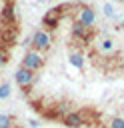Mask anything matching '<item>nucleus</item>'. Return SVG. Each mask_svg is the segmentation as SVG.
Segmentation results:
<instances>
[{
	"instance_id": "13",
	"label": "nucleus",
	"mask_w": 124,
	"mask_h": 128,
	"mask_svg": "<svg viewBox=\"0 0 124 128\" xmlns=\"http://www.w3.org/2000/svg\"><path fill=\"white\" fill-rule=\"evenodd\" d=\"M8 58H10V52H8V48H4L2 44H0V68L8 62Z\"/></svg>"
},
{
	"instance_id": "1",
	"label": "nucleus",
	"mask_w": 124,
	"mask_h": 128,
	"mask_svg": "<svg viewBox=\"0 0 124 128\" xmlns=\"http://www.w3.org/2000/svg\"><path fill=\"white\" fill-rule=\"evenodd\" d=\"M30 44H32V50H36V52L42 54L44 50H50V46H52V34L48 30H44V28H38V30L32 32Z\"/></svg>"
},
{
	"instance_id": "17",
	"label": "nucleus",
	"mask_w": 124,
	"mask_h": 128,
	"mask_svg": "<svg viewBox=\"0 0 124 128\" xmlns=\"http://www.w3.org/2000/svg\"><path fill=\"white\" fill-rule=\"evenodd\" d=\"M114 2H124V0H114Z\"/></svg>"
},
{
	"instance_id": "5",
	"label": "nucleus",
	"mask_w": 124,
	"mask_h": 128,
	"mask_svg": "<svg viewBox=\"0 0 124 128\" xmlns=\"http://www.w3.org/2000/svg\"><path fill=\"white\" fill-rule=\"evenodd\" d=\"M64 6H58V8H52V10H48L46 12V16L42 18V24H44V30L46 28H50V30H54V28H58V24H60V18H62V10Z\"/></svg>"
},
{
	"instance_id": "10",
	"label": "nucleus",
	"mask_w": 124,
	"mask_h": 128,
	"mask_svg": "<svg viewBox=\"0 0 124 128\" xmlns=\"http://www.w3.org/2000/svg\"><path fill=\"white\" fill-rule=\"evenodd\" d=\"M70 64L76 66V68H82V66H84V56H82L80 52H72V54H70Z\"/></svg>"
},
{
	"instance_id": "7",
	"label": "nucleus",
	"mask_w": 124,
	"mask_h": 128,
	"mask_svg": "<svg viewBox=\"0 0 124 128\" xmlns=\"http://www.w3.org/2000/svg\"><path fill=\"white\" fill-rule=\"evenodd\" d=\"M72 36L74 38H78V40H82L84 44H88L90 40H92V36H94V32H92V28H86V26H82V24H78V22H74L72 24Z\"/></svg>"
},
{
	"instance_id": "6",
	"label": "nucleus",
	"mask_w": 124,
	"mask_h": 128,
	"mask_svg": "<svg viewBox=\"0 0 124 128\" xmlns=\"http://www.w3.org/2000/svg\"><path fill=\"white\" fill-rule=\"evenodd\" d=\"M62 122H64V126H68V128H80V126H84V114L78 112V110H70V112L64 114Z\"/></svg>"
},
{
	"instance_id": "3",
	"label": "nucleus",
	"mask_w": 124,
	"mask_h": 128,
	"mask_svg": "<svg viewBox=\"0 0 124 128\" xmlns=\"http://www.w3.org/2000/svg\"><path fill=\"white\" fill-rule=\"evenodd\" d=\"M74 22H78V24H82V26H86V28H92L94 22H96V12H94V8H92V6H86V4L78 6V10H76V20H74Z\"/></svg>"
},
{
	"instance_id": "2",
	"label": "nucleus",
	"mask_w": 124,
	"mask_h": 128,
	"mask_svg": "<svg viewBox=\"0 0 124 128\" xmlns=\"http://www.w3.org/2000/svg\"><path fill=\"white\" fill-rule=\"evenodd\" d=\"M44 64H46V60H44V56L40 54V52H36V50H32V48H28L26 52H24V56H22V68H26V70H32V72H38L40 68H44Z\"/></svg>"
},
{
	"instance_id": "14",
	"label": "nucleus",
	"mask_w": 124,
	"mask_h": 128,
	"mask_svg": "<svg viewBox=\"0 0 124 128\" xmlns=\"http://www.w3.org/2000/svg\"><path fill=\"white\" fill-rule=\"evenodd\" d=\"M10 96V84H0V100H6Z\"/></svg>"
},
{
	"instance_id": "15",
	"label": "nucleus",
	"mask_w": 124,
	"mask_h": 128,
	"mask_svg": "<svg viewBox=\"0 0 124 128\" xmlns=\"http://www.w3.org/2000/svg\"><path fill=\"white\" fill-rule=\"evenodd\" d=\"M104 14H106L108 18L114 16V8H112V4H104Z\"/></svg>"
},
{
	"instance_id": "18",
	"label": "nucleus",
	"mask_w": 124,
	"mask_h": 128,
	"mask_svg": "<svg viewBox=\"0 0 124 128\" xmlns=\"http://www.w3.org/2000/svg\"><path fill=\"white\" fill-rule=\"evenodd\" d=\"M6 2H12V0H6Z\"/></svg>"
},
{
	"instance_id": "9",
	"label": "nucleus",
	"mask_w": 124,
	"mask_h": 128,
	"mask_svg": "<svg viewBox=\"0 0 124 128\" xmlns=\"http://www.w3.org/2000/svg\"><path fill=\"white\" fill-rule=\"evenodd\" d=\"M16 10H14V4L12 2H6V6L2 8V12H0V20H2V24H8V26H14L16 24Z\"/></svg>"
},
{
	"instance_id": "8",
	"label": "nucleus",
	"mask_w": 124,
	"mask_h": 128,
	"mask_svg": "<svg viewBox=\"0 0 124 128\" xmlns=\"http://www.w3.org/2000/svg\"><path fill=\"white\" fill-rule=\"evenodd\" d=\"M16 38H18V28H14V26L0 28V42H2V46H4V48L12 46V44L16 42Z\"/></svg>"
},
{
	"instance_id": "12",
	"label": "nucleus",
	"mask_w": 124,
	"mask_h": 128,
	"mask_svg": "<svg viewBox=\"0 0 124 128\" xmlns=\"http://www.w3.org/2000/svg\"><path fill=\"white\" fill-rule=\"evenodd\" d=\"M108 128H124V116H114L108 122Z\"/></svg>"
},
{
	"instance_id": "4",
	"label": "nucleus",
	"mask_w": 124,
	"mask_h": 128,
	"mask_svg": "<svg viewBox=\"0 0 124 128\" xmlns=\"http://www.w3.org/2000/svg\"><path fill=\"white\" fill-rule=\"evenodd\" d=\"M14 80H16V84L20 86V88H24V90H28L30 86H34V82H36V72H32V70H26V68H16V72H14Z\"/></svg>"
},
{
	"instance_id": "11",
	"label": "nucleus",
	"mask_w": 124,
	"mask_h": 128,
	"mask_svg": "<svg viewBox=\"0 0 124 128\" xmlns=\"http://www.w3.org/2000/svg\"><path fill=\"white\" fill-rule=\"evenodd\" d=\"M0 128H14V118L10 114H0Z\"/></svg>"
},
{
	"instance_id": "16",
	"label": "nucleus",
	"mask_w": 124,
	"mask_h": 128,
	"mask_svg": "<svg viewBox=\"0 0 124 128\" xmlns=\"http://www.w3.org/2000/svg\"><path fill=\"white\" fill-rule=\"evenodd\" d=\"M100 48H102V50H112L114 44H112V40H104V42L100 44Z\"/></svg>"
}]
</instances>
